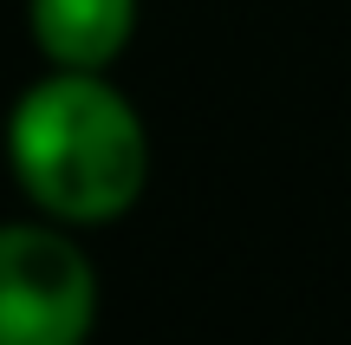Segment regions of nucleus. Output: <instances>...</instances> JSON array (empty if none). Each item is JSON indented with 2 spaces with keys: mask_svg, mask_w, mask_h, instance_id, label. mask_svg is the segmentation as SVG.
<instances>
[{
  "mask_svg": "<svg viewBox=\"0 0 351 345\" xmlns=\"http://www.w3.org/2000/svg\"><path fill=\"white\" fill-rule=\"evenodd\" d=\"M13 189L59 228H111L150 189V124L111 72L46 65L0 124Z\"/></svg>",
  "mask_w": 351,
  "mask_h": 345,
  "instance_id": "1",
  "label": "nucleus"
},
{
  "mask_svg": "<svg viewBox=\"0 0 351 345\" xmlns=\"http://www.w3.org/2000/svg\"><path fill=\"white\" fill-rule=\"evenodd\" d=\"M98 326V267L78 228L0 222V345H85Z\"/></svg>",
  "mask_w": 351,
  "mask_h": 345,
  "instance_id": "2",
  "label": "nucleus"
},
{
  "mask_svg": "<svg viewBox=\"0 0 351 345\" xmlns=\"http://www.w3.org/2000/svg\"><path fill=\"white\" fill-rule=\"evenodd\" d=\"M143 0H26V39L46 65L111 72L137 39Z\"/></svg>",
  "mask_w": 351,
  "mask_h": 345,
  "instance_id": "3",
  "label": "nucleus"
}]
</instances>
